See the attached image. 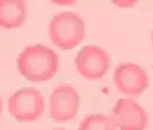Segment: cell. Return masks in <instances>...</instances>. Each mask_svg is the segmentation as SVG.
<instances>
[{
    "mask_svg": "<svg viewBox=\"0 0 153 130\" xmlns=\"http://www.w3.org/2000/svg\"><path fill=\"white\" fill-rule=\"evenodd\" d=\"M17 70L31 82H45L56 76L59 70V56L43 43L28 45L16 59Z\"/></svg>",
    "mask_w": 153,
    "mask_h": 130,
    "instance_id": "1",
    "label": "cell"
},
{
    "mask_svg": "<svg viewBox=\"0 0 153 130\" xmlns=\"http://www.w3.org/2000/svg\"><path fill=\"white\" fill-rule=\"evenodd\" d=\"M85 22L73 11H62L51 17L48 23L50 40L59 50H73L85 39Z\"/></svg>",
    "mask_w": 153,
    "mask_h": 130,
    "instance_id": "2",
    "label": "cell"
},
{
    "mask_svg": "<svg viewBox=\"0 0 153 130\" xmlns=\"http://www.w3.org/2000/svg\"><path fill=\"white\" fill-rule=\"evenodd\" d=\"M8 111L20 123H34L45 113V98L34 87H22L8 99Z\"/></svg>",
    "mask_w": 153,
    "mask_h": 130,
    "instance_id": "3",
    "label": "cell"
},
{
    "mask_svg": "<svg viewBox=\"0 0 153 130\" xmlns=\"http://www.w3.org/2000/svg\"><path fill=\"white\" fill-rule=\"evenodd\" d=\"M74 64H76V70L82 78L88 81H99L110 70L111 58L102 46L90 43L82 46L77 51Z\"/></svg>",
    "mask_w": 153,
    "mask_h": 130,
    "instance_id": "4",
    "label": "cell"
},
{
    "mask_svg": "<svg viewBox=\"0 0 153 130\" xmlns=\"http://www.w3.org/2000/svg\"><path fill=\"white\" fill-rule=\"evenodd\" d=\"M80 105L79 93L70 84H59L53 88L48 101V115L56 123L71 121Z\"/></svg>",
    "mask_w": 153,
    "mask_h": 130,
    "instance_id": "5",
    "label": "cell"
},
{
    "mask_svg": "<svg viewBox=\"0 0 153 130\" xmlns=\"http://www.w3.org/2000/svg\"><path fill=\"white\" fill-rule=\"evenodd\" d=\"M113 82L118 91L127 96H138L150 85L147 71L133 62H122L116 65L113 70Z\"/></svg>",
    "mask_w": 153,
    "mask_h": 130,
    "instance_id": "6",
    "label": "cell"
},
{
    "mask_svg": "<svg viewBox=\"0 0 153 130\" xmlns=\"http://www.w3.org/2000/svg\"><path fill=\"white\" fill-rule=\"evenodd\" d=\"M110 118L118 130H146L149 123L147 111L131 98L116 101Z\"/></svg>",
    "mask_w": 153,
    "mask_h": 130,
    "instance_id": "7",
    "label": "cell"
},
{
    "mask_svg": "<svg viewBox=\"0 0 153 130\" xmlns=\"http://www.w3.org/2000/svg\"><path fill=\"white\" fill-rule=\"evenodd\" d=\"M28 16L23 0H0V26L5 30L20 28Z\"/></svg>",
    "mask_w": 153,
    "mask_h": 130,
    "instance_id": "8",
    "label": "cell"
},
{
    "mask_svg": "<svg viewBox=\"0 0 153 130\" xmlns=\"http://www.w3.org/2000/svg\"><path fill=\"white\" fill-rule=\"evenodd\" d=\"M77 130H118V129L114 127L110 115L90 113L80 121Z\"/></svg>",
    "mask_w": 153,
    "mask_h": 130,
    "instance_id": "9",
    "label": "cell"
},
{
    "mask_svg": "<svg viewBox=\"0 0 153 130\" xmlns=\"http://www.w3.org/2000/svg\"><path fill=\"white\" fill-rule=\"evenodd\" d=\"M56 5H74L76 2H73V0H57V2H54Z\"/></svg>",
    "mask_w": 153,
    "mask_h": 130,
    "instance_id": "10",
    "label": "cell"
},
{
    "mask_svg": "<svg viewBox=\"0 0 153 130\" xmlns=\"http://www.w3.org/2000/svg\"><path fill=\"white\" fill-rule=\"evenodd\" d=\"M118 6H133L134 2H114Z\"/></svg>",
    "mask_w": 153,
    "mask_h": 130,
    "instance_id": "11",
    "label": "cell"
},
{
    "mask_svg": "<svg viewBox=\"0 0 153 130\" xmlns=\"http://www.w3.org/2000/svg\"><path fill=\"white\" fill-rule=\"evenodd\" d=\"M2 110H3V101L0 98V115H2Z\"/></svg>",
    "mask_w": 153,
    "mask_h": 130,
    "instance_id": "12",
    "label": "cell"
},
{
    "mask_svg": "<svg viewBox=\"0 0 153 130\" xmlns=\"http://www.w3.org/2000/svg\"><path fill=\"white\" fill-rule=\"evenodd\" d=\"M53 130H65V129H53Z\"/></svg>",
    "mask_w": 153,
    "mask_h": 130,
    "instance_id": "13",
    "label": "cell"
},
{
    "mask_svg": "<svg viewBox=\"0 0 153 130\" xmlns=\"http://www.w3.org/2000/svg\"><path fill=\"white\" fill-rule=\"evenodd\" d=\"M152 43H153V33H152Z\"/></svg>",
    "mask_w": 153,
    "mask_h": 130,
    "instance_id": "14",
    "label": "cell"
}]
</instances>
